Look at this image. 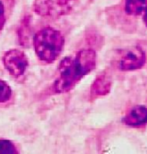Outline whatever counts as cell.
Returning <instances> with one entry per match:
<instances>
[{
  "label": "cell",
  "mask_w": 147,
  "mask_h": 154,
  "mask_svg": "<svg viewBox=\"0 0 147 154\" xmlns=\"http://www.w3.org/2000/svg\"><path fill=\"white\" fill-rule=\"evenodd\" d=\"M96 53L93 49H82L75 56H67L59 65V74L53 85L57 94L72 90L79 82L94 69Z\"/></svg>",
  "instance_id": "6da1fadb"
},
{
  "label": "cell",
  "mask_w": 147,
  "mask_h": 154,
  "mask_svg": "<svg viewBox=\"0 0 147 154\" xmlns=\"http://www.w3.org/2000/svg\"><path fill=\"white\" fill-rule=\"evenodd\" d=\"M33 44L35 54L40 61L53 63L63 51L64 37L59 30L45 27L35 33Z\"/></svg>",
  "instance_id": "7a4b0ae2"
},
{
  "label": "cell",
  "mask_w": 147,
  "mask_h": 154,
  "mask_svg": "<svg viewBox=\"0 0 147 154\" xmlns=\"http://www.w3.org/2000/svg\"><path fill=\"white\" fill-rule=\"evenodd\" d=\"M3 63L10 75L14 78L21 77L29 67V59L23 51L12 49L3 56Z\"/></svg>",
  "instance_id": "3957f363"
},
{
  "label": "cell",
  "mask_w": 147,
  "mask_h": 154,
  "mask_svg": "<svg viewBox=\"0 0 147 154\" xmlns=\"http://www.w3.org/2000/svg\"><path fill=\"white\" fill-rule=\"evenodd\" d=\"M75 0H36L35 11L41 16H62L69 13Z\"/></svg>",
  "instance_id": "277c9868"
},
{
  "label": "cell",
  "mask_w": 147,
  "mask_h": 154,
  "mask_svg": "<svg viewBox=\"0 0 147 154\" xmlns=\"http://www.w3.org/2000/svg\"><path fill=\"white\" fill-rule=\"evenodd\" d=\"M146 61L145 53L139 46L126 49L119 62V69L122 71H133L141 69Z\"/></svg>",
  "instance_id": "5b68a950"
},
{
  "label": "cell",
  "mask_w": 147,
  "mask_h": 154,
  "mask_svg": "<svg viewBox=\"0 0 147 154\" xmlns=\"http://www.w3.org/2000/svg\"><path fill=\"white\" fill-rule=\"evenodd\" d=\"M126 126L139 127L147 124V106L137 105L133 106L122 119Z\"/></svg>",
  "instance_id": "8992f818"
},
{
  "label": "cell",
  "mask_w": 147,
  "mask_h": 154,
  "mask_svg": "<svg viewBox=\"0 0 147 154\" xmlns=\"http://www.w3.org/2000/svg\"><path fill=\"white\" fill-rule=\"evenodd\" d=\"M111 87H112L111 75L106 71H104L96 77L95 81L92 85L91 96L98 97V96L106 95L111 90Z\"/></svg>",
  "instance_id": "52a82bcc"
},
{
  "label": "cell",
  "mask_w": 147,
  "mask_h": 154,
  "mask_svg": "<svg viewBox=\"0 0 147 154\" xmlns=\"http://www.w3.org/2000/svg\"><path fill=\"white\" fill-rule=\"evenodd\" d=\"M147 6V0H126L125 11L130 16H139Z\"/></svg>",
  "instance_id": "ba28073f"
},
{
  "label": "cell",
  "mask_w": 147,
  "mask_h": 154,
  "mask_svg": "<svg viewBox=\"0 0 147 154\" xmlns=\"http://www.w3.org/2000/svg\"><path fill=\"white\" fill-rule=\"evenodd\" d=\"M11 88L9 85L0 80V103L6 102L11 97Z\"/></svg>",
  "instance_id": "9c48e42d"
},
{
  "label": "cell",
  "mask_w": 147,
  "mask_h": 154,
  "mask_svg": "<svg viewBox=\"0 0 147 154\" xmlns=\"http://www.w3.org/2000/svg\"><path fill=\"white\" fill-rule=\"evenodd\" d=\"M15 146L8 140H0V154L17 153Z\"/></svg>",
  "instance_id": "30bf717a"
},
{
  "label": "cell",
  "mask_w": 147,
  "mask_h": 154,
  "mask_svg": "<svg viewBox=\"0 0 147 154\" xmlns=\"http://www.w3.org/2000/svg\"><path fill=\"white\" fill-rule=\"evenodd\" d=\"M7 20V15H6V9L4 2L0 0V33L5 27V24Z\"/></svg>",
  "instance_id": "8fae6325"
},
{
  "label": "cell",
  "mask_w": 147,
  "mask_h": 154,
  "mask_svg": "<svg viewBox=\"0 0 147 154\" xmlns=\"http://www.w3.org/2000/svg\"><path fill=\"white\" fill-rule=\"evenodd\" d=\"M144 17H143V20H144V23H145V26L147 27V6L146 8L145 9V11H144Z\"/></svg>",
  "instance_id": "7c38bea8"
}]
</instances>
